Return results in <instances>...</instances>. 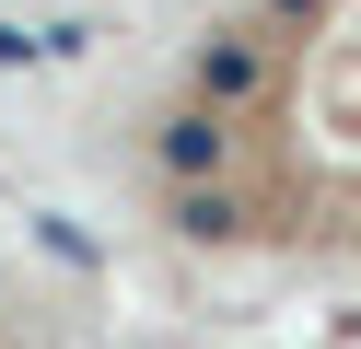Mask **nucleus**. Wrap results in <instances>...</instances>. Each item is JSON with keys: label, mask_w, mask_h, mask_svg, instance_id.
I'll use <instances>...</instances> for the list:
<instances>
[{"label": "nucleus", "mask_w": 361, "mask_h": 349, "mask_svg": "<svg viewBox=\"0 0 361 349\" xmlns=\"http://www.w3.org/2000/svg\"><path fill=\"white\" fill-rule=\"evenodd\" d=\"M152 163L187 245L361 256V0H233Z\"/></svg>", "instance_id": "1"}]
</instances>
